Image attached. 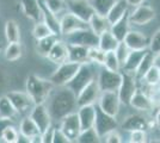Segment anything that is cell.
Returning a JSON list of instances; mask_svg holds the SVG:
<instances>
[{
    "mask_svg": "<svg viewBox=\"0 0 160 143\" xmlns=\"http://www.w3.org/2000/svg\"><path fill=\"white\" fill-rule=\"evenodd\" d=\"M53 142L54 143H69V140H68V137L63 134V131H62L60 128H59V129H56V128H55Z\"/></svg>",
    "mask_w": 160,
    "mask_h": 143,
    "instance_id": "48",
    "label": "cell"
},
{
    "mask_svg": "<svg viewBox=\"0 0 160 143\" xmlns=\"http://www.w3.org/2000/svg\"><path fill=\"white\" fill-rule=\"evenodd\" d=\"M90 1L93 6L94 12L100 16H104V17H107L110 8L116 2V0H90Z\"/></svg>",
    "mask_w": 160,
    "mask_h": 143,
    "instance_id": "36",
    "label": "cell"
},
{
    "mask_svg": "<svg viewBox=\"0 0 160 143\" xmlns=\"http://www.w3.org/2000/svg\"><path fill=\"white\" fill-rule=\"evenodd\" d=\"M129 142H132V143H145V142H147L146 130H133V131H130Z\"/></svg>",
    "mask_w": 160,
    "mask_h": 143,
    "instance_id": "45",
    "label": "cell"
},
{
    "mask_svg": "<svg viewBox=\"0 0 160 143\" xmlns=\"http://www.w3.org/2000/svg\"><path fill=\"white\" fill-rule=\"evenodd\" d=\"M1 50H2V47H1V44H0V53H1Z\"/></svg>",
    "mask_w": 160,
    "mask_h": 143,
    "instance_id": "55",
    "label": "cell"
},
{
    "mask_svg": "<svg viewBox=\"0 0 160 143\" xmlns=\"http://www.w3.org/2000/svg\"><path fill=\"white\" fill-rule=\"evenodd\" d=\"M153 59H154V54L148 49V51H147L146 54H145V56L142 57L140 64L138 66V68L135 70V76H136L138 81L142 80L143 75L146 74L147 72H148V69L153 66Z\"/></svg>",
    "mask_w": 160,
    "mask_h": 143,
    "instance_id": "31",
    "label": "cell"
},
{
    "mask_svg": "<svg viewBox=\"0 0 160 143\" xmlns=\"http://www.w3.org/2000/svg\"><path fill=\"white\" fill-rule=\"evenodd\" d=\"M54 131H55V126L52 124L46 131H43V132L41 134V135H42V143H52L53 142Z\"/></svg>",
    "mask_w": 160,
    "mask_h": 143,
    "instance_id": "49",
    "label": "cell"
},
{
    "mask_svg": "<svg viewBox=\"0 0 160 143\" xmlns=\"http://www.w3.org/2000/svg\"><path fill=\"white\" fill-rule=\"evenodd\" d=\"M22 54H23V48H22L20 42L8 43L7 47L5 48V51H4L5 59L10 62H13V61L19 60L20 57H22Z\"/></svg>",
    "mask_w": 160,
    "mask_h": 143,
    "instance_id": "34",
    "label": "cell"
},
{
    "mask_svg": "<svg viewBox=\"0 0 160 143\" xmlns=\"http://www.w3.org/2000/svg\"><path fill=\"white\" fill-rule=\"evenodd\" d=\"M29 116L31 117L33 119V122L36 123V125L38 126L41 134L43 131H46L53 124V118L50 116L46 104H36V105H33Z\"/></svg>",
    "mask_w": 160,
    "mask_h": 143,
    "instance_id": "13",
    "label": "cell"
},
{
    "mask_svg": "<svg viewBox=\"0 0 160 143\" xmlns=\"http://www.w3.org/2000/svg\"><path fill=\"white\" fill-rule=\"evenodd\" d=\"M46 102H48V111L53 121L60 122L63 117L78 110L77 95L66 86H60L56 91L53 89Z\"/></svg>",
    "mask_w": 160,
    "mask_h": 143,
    "instance_id": "1",
    "label": "cell"
},
{
    "mask_svg": "<svg viewBox=\"0 0 160 143\" xmlns=\"http://www.w3.org/2000/svg\"><path fill=\"white\" fill-rule=\"evenodd\" d=\"M118 44V41L117 38L111 34L110 30H108L105 32L99 35V40H98V47L103 50V51H112L116 49Z\"/></svg>",
    "mask_w": 160,
    "mask_h": 143,
    "instance_id": "30",
    "label": "cell"
},
{
    "mask_svg": "<svg viewBox=\"0 0 160 143\" xmlns=\"http://www.w3.org/2000/svg\"><path fill=\"white\" fill-rule=\"evenodd\" d=\"M103 67L109 69V70H112V72H120L121 70V63L118 61L116 54H115V50L105 53Z\"/></svg>",
    "mask_w": 160,
    "mask_h": 143,
    "instance_id": "39",
    "label": "cell"
},
{
    "mask_svg": "<svg viewBox=\"0 0 160 143\" xmlns=\"http://www.w3.org/2000/svg\"><path fill=\"white\" fill-rule=\"evenodd\" d=\"M54 83L50 80L42 79L37 75H29L25 83V92L31 98L33 104H46L48 97L54 89Z\"/></svg>",
    "mask_w": 160,
    "mask_h": 143,
    "instance_id": "2",
    "label": "cell"
},
{
    "mask_svg": "<svg viewBox=\"0 0 160 143\" xmlns=\"http://www.w3.org/2000/svg\"><path fill=\"white\" fill-rule=\"evenodd\" d=\"M77 113L79 117L81 130L93 128L94 119H96V106L94 105H84L79 106L77 110Z\"/></svg>",
    "mask_w": 160,
    "mask_h": 143,
    "instance_id": "22",
    "label": "cell"
},
{
    "mask_svg": "<svg viewBox=\"0 0 160 143\" xmlns=\"http://www.w3.org/2000/svg\"><path fill=\"white\" fill-rule=\"evenodd\" d=\"M153 66H155V67H157L158 69H160V53H157V54H154Z\"/></svg>",
    "mask_w": 160,
    "mask_h": 143,
    "instance_id": "52",
    "label": "cell"
},
{
    "mask_svg": "<svg viewBox=\"0 0 160 143\" xmlns=\"http://www.w3.org/2000/svg\"><path fill=\"white\" fill-rule=\"evenodd\" d=\"M99 141H100V137L96 132L94 128L81 130L79 136L77 138V142L79 143H97L99 142Z\"/></svg>",
    "mask_w": 160,
    "mask_h": 143,
    "instance_id": "38",
    "label": "cell"
},
{
    "mask_svg": "<svg viewBox=\"0 0 160 143\" xmlns=\"http://www.w3.org/2000/svg\"><path fill=\"white\" fill-rule=\"evenodd\" d=\"M148 49H149V50H151L153 54L160 53V29L153 35V37L151 38Z\"/></svg>",
    "mask_w": 160,
    "mask_h": 143,
    "instance_id": "46",
    "label": "cell"
},
{
    "mask_svg": "<svg viewBox=\"0 0 160 143\" xmlns=\"http://www.w3.org/2000/svg\"><path fill=\"white\" fill-rule=\"evenodd\" d=\"M79 67L80 64L79 63H75V62H63V63L59 64L58 68L54 70V73L50 75L49 80L53 82L55 87L66 86L67 82L71 81V79L75 75Z\"/></svg>",
    "mask_w": 160,
    "mask_h": 143,
    "instance_id": "5",
    "label": "cell"
},
{
    "mask_svg": "<svg viewBox=\"0 0 160 143\" xmlns=\"http://www.w3.org/2000/svg\"><path fill=\"white\" fill-rule=\"evenodd\" d=\"M42 1L53 13L58 16L67 10V2L65 0H42Z\"/></svg>",
    "mask_w": 160,
    "mask_h": 143,
    "instance_id": "42",
    "label": "cell"
},
{
    "mask_svg": "<svg viewBox=\"0 0 160 143\" xmlns=\"http://www.w3.org/2000/svg\"><path fill=\"white\" fill-rule=\"evenodd\" d=\"M41 2V8H42V21H44L48 25V27L52 30V32L56 36H61V31H60V19H59V16L58 14L53 13L49 8H48L43 1L40 0Z\"/></svg>",
    "mask_w": 160,
    "mask_h": 143,
    "instance_id": "23",
    "label": "cell"
},
{
    "mask_svg": "<svg viewBox=\"0 0 160 143\" xmlns=\"http://www.w3.org/2000/svg\"><path fill=\"white\" fill-rule=\"evenodd\" d=\"M19 134L22 136L27 137L30 141L31 138L35 136L40 135L41 131L38 129V126L36 125V123L33 122V119L30 116L24 117L19 123Z\"/></svg>",
    "mask_w": 160,
    "mask_h": 143,
    "instance_id": "28",
    "label": "cell"
},
{
    "mask_svg": "<svg viewBox=\"0 0 160 143\" xmlns=\"http://www.w3.org/2000/svg\"><path fill=\"white\" fill-rule=\"evenodd\" d=\"M110 26H111V24L109 23L107 17L100 16V14H98V13H94L93 16L91 17L90 21H88V27H90L96 35H98V36H99L100 34L108 31V30H110Z\"/></svg>",
    "mask_w": 160,
    "mask_h": 143,
    "instance_id": "29",
    "label": "cell"
},
{
    "mask_svg": "<svg viewBox=\"0 0 160 143\" xmlns=\"http://www.w3.org/2000/svg\"><path fill=\"white\" fill-rule=\"evenodd\" d=\"M143 1H145V0H127L128 5H129L130 7L139 6V5H141V4H143Z\"/></svg>",
    "mask_w": 160,
    "mask_h": 143,
    "instance_id": "51",
    "label": "cell"
},
{
    "mask_svg": "<svg viewBox=\"0 0 160 143\" xmlns=\"http://www.w3.org/2000/svg\"><path fill=\"white\" fill-rule=\"evenodd\" d=\"M130 53V49L128 48V45L124 43V42H118V44H117V47L115 49V54L117 56V59H118V61L121 63V67H122V64L126 62L127 60L128 55Z\"/></svg>",
    "mask_w": 160,
    "mask_h": 143,
    "instance_id": "44",
    "label": "cell"
},
{
    "mask_svg": "<svg viewBox=\"0 0 160 143\" xmlns=\"http://www.w3.org/2000/svg\"><path fill=\"white\" fill-rule=\"evenodd\" d=\"M159 87H160V69H159Z\"/></svg>",
    "mask_w": 160,
    "mask_h": 143,
    "instance_id": "54",
    "label": "cell"
},
{
    "mask_svg": "<svg viewBox=\"0 0 160 143\" xmlns=\"http://www.w3.org/2000/svg\"><path fill=\"white\" fill-rule=\"evenodd\" d=\"M18 115L17 110L13 107L12 102H10V99L6 95L0 98V117L1 118H11L13 119L14 117Z\"/></svg>",
    "mask_w": 160,
    "mask_h": 143,
    "instance_id": "35",
    "label": "cell"
},
{
    "mask_svg": "<svg viewBox=\"0 0 160 143\" xmlns=\"http://www.w3.org/2000/svg\"><path fill=\"white\" fill-rule=\"evenodd\" d=\"M88 24L85 23L84 21H81L80 18H78L75 14L72 12H65L63 16L60 19V31L61 36H66V35L71 34L73 31H77L79 29H84L87 27Z\"/></svg>",
    "mask_w": 160,
    "mask_h": 143,
    "instance_id": "16",
    "label": "cell"
},
{
    "mask_svg": "<svg viewBox=\"0 0 160 143\" xmlns=\"http://www.w3.org/2000/svg\"><path fill=\"white\" fill-rule=\"evenodd\" d=\"M6 97L12 102L13 107L17 110L18 113H25L28 111H31L32 106L35 105L27 92L12 91V92H8Z\"/></svg>",
    "mask_w": 160,
    "mask_h": 143,
    "instance_id": "15",
    "label": "cell"
},
{
    "mask_svg": "<svg viewBox=\"0 0 160 143\" xmlns=\"http://www.w3.org/2000/svg\"><path fill=\"white\" fill-rule=\"evenodd\" d=\"M128 11H129V5H128L127 0H116V2L113 4L109 13L107 14L108 21L110 24H113L117 21H120Z\"/></svg>",
    "mask_w": 160,
    "mask_h": 143,
    "instance_id": "27",
    "label": "cell"
},
{
    "mask_svg": "<svg viewBox=\"0 0 160 143\" xmlns=\"http://www.w3.org/2000/svg\"><path fill=\"white\" fill-rule=\"evenodd\" d=\"M102 92L104 91H117L122 81V73L112 72L107 68H103L97 78Z\"/></svg>",
    "mask_w": 160,
    "mask_h": 143,
    "instance_id": "12",
    "label": "cell"
},
{
    "mask_svg": "<svg viewBox=\"0 0 160 143\" xmlns=\"http://www.w3.org/2000/svg\"><path fill=\"white\" fill-rule=\"evenodd\" d=\"M123 42L127 44L130 50H143L148 49L149 47V40L147 38L146 35L135 30H129Z\"/></svg>",
    "mask_w": 160,
    "mask_h": 143,
    "instance_id": "17",
    "label": "cell"
},
{
    "mask_svg": "<svg viewBox=\"0 0 160 143\" xmlns=\"http://www.w3.org/2000/svg\"><path fill=\"white\" fill-rule=\"evenodd\" d=\"M129 105L140 112H148V111H152L154 107L152 98L141 89H136V92L130 99Z\"/></svg>",
    "mask_w": 160,
    "mask_h": 143,
    "instance_id": "18",
    "label": "cell"
},
{
    "mask_svg": "<svg viewBox=\"0 0 160 143\" xmlns=\"http://www.w3.org/2000/svg\"><path fill=\"white\" fill-rule=\"evenodd\" d=\"M121 100L117 91H104L99 95V99L97 102V105L104 112H107L109 115L113 117H117L120 112Z\"/></svg>",
    "mask_w": 160,
    "mask_h": 143,
    "instance_id": "9",
    "label": "cell"
},
{
    "mask_svg": "<svg viewBox=\"0 0 160 143\" xmlns=\"http://www.w3.org/2000/svg\"><path fill=\"white\" fill-rule=\"evenodd\" d=\"M100 93H102V89L99 87L98 80L94 78L93 80H91L88 82L86 86L80 91L79 94L77 95L78 107L84 106V105H94V104H97Z\"/></svg>",
    "mask_w": 160,
    "mask_h": 143,
    "instance_id": "8",
    "label": "cell"
},
{
    "mask_svg": "<svg viewBox=\"0 0 160 143\" xmlns=\"http://www.w3.org/2000/svg\"><path fill=\"white\" fill-rule=\"evenodd\" d=\"M68 45V56L67 61L75 62V63H85L87 61V51L88 48L84 45H78V44H67Z\"/></svg>",
    "mask_w": 160,
    "mask_h": 143,
    "instance_id": "26",
    "label": "cell"
},
{
    "mask_svg": "<svg viewBox=\"0 0 160 143\" xmlns=\"http://www.w3.org/2000/svg\"><path fill=\"white\" fill-rule=\"evenodd\" d=\"M94 106H96V119H94L93 128L96 132L98 134V136L103 138L104 135H107L109 131L116 130L118 128V122L116 117L104 112L97 104H94Z\"/></svg>",
    "mask_w": 160,
    "mask_h": 143,
    "instance_id": "6",
    "label": "cell"
},
{
    "mask_svg": "<svg viewBox=\"0 0 160 143\" xmlns=\"http://www.w3.org/2000/svg\"><path fill=\"white\" fill-rule=\"evenodd\" d=\"M5 37L7 43L20 42V30L19 25L13 19H10L5 24Z\"/></svg>",
    "mask_w": 160,
    "mask_h": 143,
    "instance_id": "32",
    "label": "cell"
},
{
    "mask_svg": "<svg viewBox=\"0 0 160 143\" xmlns=\"http://www.w3.org/2000/svg\"><path fill=\"white\" fill-rule=\"evenodd\" d=\"M10 125H13V119H11V118H1L0 117V136H1L2 131Z\"/></svg>",
    "mask_w": 160,
    "mask_h": 143,
    "instance_id": "50",
    "label": "cell"
},
{
    "mask_svg": "<svg viewBox=\"0 0 160 143\" xmlns=\"http://www.w3.org/2000/svg\"><path fill=\"white\" fill-rule=\"evenodd\" d=\"M155 18V11L149 5L141 4L134 7L132 12H129V21L133 25H146Z\"/></svg>",
    "mask_w": 160,
    "mask_h": 143,
    "instance_id": "14",
    "label": "cell"
},
{
    "mask_svg": "<svg viewBox=\"0 0 160 143\" xmlns=\"http://www.w3.org/2000/svg\"><path fill=\"white\" fill-rule=\"evenodd\" d=\"M52 34H53L52 30L48 27V25L43 21H37L32 29V36L36 41L42 40V38H44V37H47Z\"/></svg>",
    "mask_w": 160,
    "mask_h": 143,
    "instance_id": "41",
    "label": "cell"
},
{
    "mask_svg": "<svg viewBox=\"0 0 160 143\" xmlns=\"http://www.w3.org/2000/svg\"><path fill=\"white\" fill-rule=\"evenodd\" d=\"M121 73H122V81L117 89V93H118L121 102L124 105H129L132 97L138 89V85H136L138 79L135 76V73L123 72V70Z\"/></svg>",
    "mask_w": 160,
    "mask_h": 143,
    "instance_id": "7",
    "label": "cell"
},
{
    "mask_svg": "<svg viewBox=\"0 0 160 143\" xmlns=\"http://www.w3.org/2000/svg\"><path fill=\"white\" fill-rule=\"evenodd\" d=\"M155 122H157V125H158V128L160 129V106H159V110H158V112H157V116H155Z\"/></svg>",
    "mask_w": 160,
    "mask_h": 143,
    "instance_id": "53",
    "label": "cell"
},
{
    "mask_svg": "<svg viewBox=\"0 0 160 143\" xmlns=\"http://www.w3.org/2000/svg\"><path fill=\"white\" fill-rule=\"evenodd\" d=\"M60 129L63 131V134L68 137L69 142H77V138L79 136L81 126H80V121L77 111L72 112L66 117H63L60 121Z\"/></svg>",
    "mask_w": 160,
    "mask_h": 143,
    "instance_id": "10",
    "label": "cell"
},
{
    "mask_svg": "<svg viewBox=\"0 0 160 143\" xmlns=\"http://www.w3.org/2000/svg\"><path fill=\"white\" fill-rule=\"evenodd\" d=\"M142 81H145L148 87H157L159 86V69L155 66H152L148 69L146 74L143 75Z\"/></svg>",
    "mask_w": 160,
    "mask_h": 143,
    "instance_id": "40",
    "label": "cell"
},
{
    "mask_svg": "<svg viewBox=\"0 0 160 143\" xmlns=\"http://www.w3.org/2000/svg\"><path fill=\"white\" fill-rule=\"evenodd\" d=\"M67 56H68V45L63 40L59 38L46 57L50 62H53L54 64L59 66L67 61Z\"/></svg>",
    "mask_w": 160,
    "mask_h": 143,
    "instance_id": "19",
    "label": "cell"
},
{
    "mask_svg": "<svg viewBox=\"0 0 160 143\" xmlns=\"http://www.w3.org/2000/svg\"><path fill=\"white\" fill-rule=\"evenodd\" d=\"M98 40H99V36L94 34L88 26L79 29L77 31H73L71 34L63 36V41L67 44H78V45H84L87 48L97 47Z\"/></svg>",
    "mask_w": 160,
    "mask_h": 143,
    "instance_id": "4",
    "label": "cell"
},
{
    "mask_svg": "<svg viewBox=\"0 0 160 143\" xmlns=\"http://www.w3.org/2000/svg\"><path fill=\"white\" fill-rule=\"evenodd\" d=\"M103 138H104V141L108 143H121L122 142V137H121V135L117 132V129L109 131L107 135H104Z\"/></svg>",
    "mask_w": 160,
    "mask_h": 143,
    "instance_id": "47",
    "label": "cell"
},
{
    "mask_svg": "<svg viewBox=\"0 0 160 143\" xmlns=\"http://www.w3.org/2000/svg\"><path fill=\"white\" fill-rule=\"evenodd\" d=\"M130 30V21H129V11L124 14L120 21H117L116 23L111 24L110 26V31L111 34L117 38L118 42H122L124 40V37L127 36V34Z\"/></svg>",
    "mask_w": 160,
    "mask_h": 143,
    "instance_id": "24",
    "label": "cell"
},
{
    "mask_svg": "<svg viewBox=\"0 0 160 143\" xmlns=\"http://www.w3.org/2000/svg\"><path fill=\"white\" fill-rule=\"evenodd\" d=\"M22 11L29 19L35 23L42 21V8L40 0H20Z\"/></svg>",
    "mask_w": 160,
    "mask_h": 143,
    "instance_id": "21",
    "label": "cell"
},
{
    "mask_svg": "<svg viewBox=\"0 0 160 143\" xmlns=\"http://www.w3.org/2000/svg\"><path fill=\"white\" fill-rule=\"evenodd\" d=\"M59 38H60L59 36L52 34L47 37H44V38H42V40H38L37 44H36V49H37L38 54L42 55V56H47L48 53L50 51V49L53 48V45L56 43V41Z\"/></svg>",
    "mask_w": 160,
    "mask_h": 143,
    "instance_id": "33",
    "label": "cell"
},
{
    "mask_svg": "<svg viewBox=\"0 0 160 143\" xmlns=\"http://www.w3.org/2000/svg\"><path fill=\"white\" fill-rule=\"evenodd\" d=\"M104 57H105V51H103L98 45L88 48V51H87V61L88 62H91L93 64L103 66Z\"/></svg>",
    "mask_w": 160,
    "mask_h": 143,
    "instance_id": "37",
    "label": "cell"
},
{
    "mask_svg": "<svg viewBox=\"0 0 160 143\" xmlns=\"http://www.w3.org/2000/svg\"><path fill=\"white\" fill-rule=\"evenodd\" d=\"M0 138H1V141L6 143H17L19 140V132L17 131V129L13 125H10L2 131Z\"/></svg>",
    "mask_w": 160,
    "mask_h": 143,
    "instance_id": "43",
    "label": "cell"
},
{
    "mask_svg": "<svg viewBox=\"0 0 160 143\" xmlns=\"http://www.w3.org/2000/svg\"><path fill=\"white\" fill-rule=\"evenodd\" d=\"M148 119L143 115L140 113H133L129 115L127 118H124L123 123L121 124L122 129L124 131H133V130H147L148 129Z\"/></svg>",
    "mask_w": 160,
    "mask_h": 143,
    "instance_id": "20",
    "label": "cell"
},
{
    "mask_svg": "<svg viewBox=\"0 0 160 143\" xmlns=\"http://www.w3.org/2000/svg\"><path fill=\"white\" fill-rule=\"evenodd\" d=\"M67 8L69 12L75 14L78 18H80L87 24L91 19V17L96 13L90 0H69L67 2Z\"/></svg>",
    "mask_w": 160,
    "mask_h": 143,
    "instance_id": "11",
    "label": "cell"
},
{
    "mask_svg": "<svg viewBox=\"0 0 160 143\" xmlns=\"http://www.w3.org/2000/svg\"><path fill=\"white\" fill-rule=\"evenodd\" d=\"M94 78H96V72H94L93 63L91 62L81 63L75 75L71 79V81L66 83V87L71 89L75 95H78L80 91L91 80H93Z\"/></svg>",
    "mask_w": 160,
    "mask_h": 143,
    "instance_id": "3",
    "label": "cell"
},
{
    "mask_svg": "<svg viewBox=\"0 0 160 143\" xmlns=\"http://www.w3.org/2000/svg\"><path fill=\"white\" fill-rule=\"evenodd\" d=\"M148 49H143V50H130V53L128 55L126 62L122 64L121 69L123 72H130V73H135V70L138 68V66L140 64L142 57L145 56Z\"/></svg>",
    "mask_w": 160,
    "mask_h": 143,
    "instance_id": "25",
    "label": "cell"
}]
</instances>
